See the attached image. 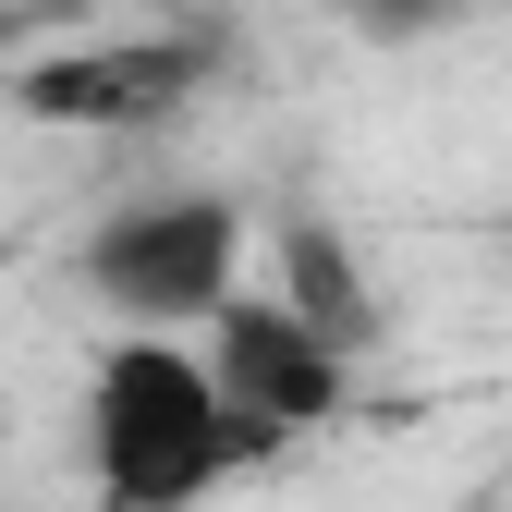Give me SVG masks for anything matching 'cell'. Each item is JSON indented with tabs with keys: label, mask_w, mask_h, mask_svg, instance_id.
<instances>
[{
	"label": "cell",
	"mask_w": 512,
	"mask_h": 512,
	"mask_svg": "<svg viewBox=\"0 0 512 512\" xmlns=\"http://www.w3.org/2000/svg\"><path fill=\"white\" fill-rule=\"evenodd\" d=\"M74 452L98 512H208L256 464V439L232 427L196 330H110L74 378Z\"/></svg>",
	"instance_id": "1"
},
{
	"label": "cell",
	"mask_w": 512,
	"mask_h": 512,
	"mask_svg": "<svg viewBox=\"0 0 512 512\" xmlns=\"http://www.w3.org/2000/svg\"><path fill=\"white\" fill-rule=\"evenodd\" d=\"M196 354H208V378H220L232 427L256 439V464H269V452H305V439H330V427L354 415V378H366V354H342V342L317 330V317H293L269 281L220 293V317L196 330Z\"/></svg>",
	"instance_id": "3"
},
{
	"label": "cell",
	"mask_w": 512,
	"mask_h": 512,
	"mask_svg": "<svg viewBox=\"0 0 512 512\" xmlns=\"http://www.w3.org/2000/svg\"><path fill=\"white\" fill-rule=\"evenodd\" d=\"M256 256H269V293H281L293 317H317L342 354H378L391 305H378V269H366V244H354L342 220L281 208V220H256Z\"/></svg>",
	"instance_id": "5"
},
{
	"label": "cell",
	"mask_w": 512,
	"mask_h": 512,
	"mask_svg": "<svg viewBox=\"0 0 512 512\" xmlns=\"http://www.w3.org/2000/svg\"><path fill=\"white\" fill-rule=\"evenodd\" d=\"M330 13H342L366 49H439V37H464L488 0H330Z\"/></svg>",
	"instance_id": "6"
},
{
	"label": "cell",
	"mask_w": 512,
	"mask_h": 512,
	"mask_svg": "<svg viewBox=\"0 0 512 512\" xmlns=\"http://www.w3.org/2000/svg\"><path fill=\"white\" fill-rule=\"evenodd\" d=\"M74 269L98 293L110 330H208L220 293L256 281V220L232 183H135V196H110L74 244Z\"/></svg>",
	"instance_id": "2"
},
{
	"label": "cell",
	"mask_w": 512,
	"mask_h": 512,
	"mask_svg": "<svg viewBox=\"0 0 512 512\" xmlns=\"http://www.w3.org/2000/svg\"><path fill=\"white\" fill-rule=\"evenodd\" d=\"M196 86H208V37H74L13 61V110L61 135H159Z\"/></svg>",
	"instance_id": "4"
}]
</instances>
